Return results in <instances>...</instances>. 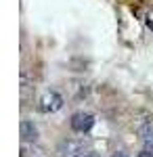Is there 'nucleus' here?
<instances>
[{
  "instance_id": "1",
  "label": "nucleus",
  "mask_w": 153,
  "mask_h": 157,
  "mask_svg": "<svg viewBox=\"0 0 153 157\" xmlns=\"http://www.w3.org/2000/svg\"><path fill=\"white\" fill-rule=\"evenodd\" d=\"M84 151H86L84 138H67V140H63L59 145V149H57L59 157H82V155H86Z\"/></svg>"
},
{
  "instance_id": "2",
  "label": "nucleus",
  "mask_w": 153,
  "mask_h": 157,
  "mask_svg": "<svg viewBox=\"0 0 153 157\" xmlns=\"http://www.w3.org/2000/svg\"><path fill=\"white\" fill-rule=\"evenodd\" d=\"M63 107V97H61L59 92H55V90H48L44 92L40 101H38V109L42 111V113H55V111H59Z\"/></svg>"
},
{
  "instance_id": "3",
  "label": "nucleus",
  "mask_w": 153,
  "mask_h": 157,
  "mask_svg": "<svg viewBox=\"0 0 153 157\" xmlns=\"http://www.w3.org/2000/svg\"><path fill=\"white\" fill-rule=\"evenodd\" d=\"M92 124H94V117L90 113L78 111V113H73V117H71V130L78 132V134H86L92 128Z\"/></svg>"
},
{
  "instance_id": "4",
  "label": "nucleus",
  "mask_w": 153,
  "mask_h": 157,
  "mask_svg": "<svg viewBox=\"0 0 153 157\" xmlns=\"http://www.w3.org/2000/svg\"><path fill=\"white\" fill-rule=\"evenodd\" d=\"M19 132H21V138L27 140V143H34L36 138H38V130H36V126L32 124V121H21Z\"/></svg>"
},
{
  "instance_id": "5",
  "label": "nucleus",
  "mask_w": 153,
  "mask_h": 157,
  "mask_svg": "<svg viewBox=\"0 0 153 157\" xmlns=\"http://www.w3.org/2000/svg\"><path fill=\"white\" fill-rule=\"evenodd\" d=\"M141 136H143V143H145V151H151L153 149V121H147L141 128Z\"/></svg>"
},
{
  "instance_id": "6",
  "label": "nucleus",
  "mask_w": 153,
  "mask_h": 157,
  "mask_svg": "<svg viewBox=\"0 0 153 157\" xmlns=\"http://www.w3.org/2000/svg\"><path fill=\"white\" fill-rule=\"evenodd\" d=\"M145 25H147V27H149V29L153 32V9L147 13V17H145Z\"/></svg>"
},
{
  "instance_id": "7",
  "label": "nucleus",
  "mask_w": 153,
  "mask_h": 157,
  "mask_svg": "<svg viewBox=\"0 0 153 157\" xmlns=\"http://www.w3.org/2000/svg\"><path fill=\"white\" fill-rule=\"evenodd\" d=\"M139 157H153L151 151H143V153H139Z\"/></svg>"
},
{
  "instance_id": "8",
  "label": "nucleus",
  "mask_w": 153,
  "mask_h": 157,
  "mask_svg": "<svg viewBox=\"0 0 153 157\" xmlns=\"http://www.w3.org/2000/svg\"><path fill=\"white\" fill-rule=\"evenodd\" d=\"M113 157H126V155H124V153H116Z\"/></svg>"
},
{
  "instance_id": "9",
  "label": "nucleus",
  "mask_w": 153,
  "mask_h": 157,
  "mask_svg": "<svg viewBox=\"0 0 153 157\" xmlns=\"http://www.w3.org/2000/svg\"><path fill=\"white\" fill-rule=\"evenodd\" d=\"M82 157H96V155H90V153H86V155H82Z\"/></svg>"
}]
</instances>
